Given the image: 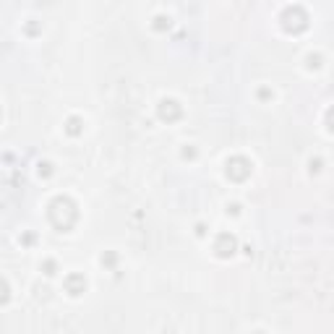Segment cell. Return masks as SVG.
Instances as JSON below:
<instances>
[{
    "mask_svg": "<svg viewBox=\"0 0 334 334\" xmlns=\"http://www.w3.org/2000/svg\"><path fill=\"white\" fill-rule=\"evenodd\" d=\"M44 274H55V261H44Z\"/></svg>",
    "mask_w": 334,
    "mask_h": 334,
    "instance_id": "cell-10",
    "label": "cell"
},
{
    "mask_svg": "<svg viewBox=\"0 0 334 334\" xmlns=\"http://www.w3.org/2000/svg\"><path fill=\"white\" fill-rule=\"evenodd\" d=\"M157 113H159L162 120L173 123V120H178L180 115H183V107H180L175 99H162V102H159V107H157Z\"/></svg>",
    "mask_w": 334,
    "mask_h": 334,
    "instance_id": "cell-4",
    "label": "cell"
},
{
    "mask_svg": "<svg viewBox=\"0 0 334 334\" xmlns=\"http://www.w3.org/2000/svg\"><path fill=\"white\" fill-rule=\"evenodd\" d=\"M235 248H238V240H235V235H230V233H222V235L217 238V243H214V251H217L219 259H230V256L235 253Z\"/></svg>",
    "mask_w": 334,
    "mask_h": 334,
    "instance_id": "cell-3",
    "label": "cell"
},
{
    "mask_svg": "<svg viewBox=\"0 0 334 334\" xmlns=\"http://www.w3.org/2000/svg\"><path fill=\"white\" fill-rule=\"evenodd\" d=\"M321 66V58L318 55H308V68H318Z\"/></svg>",
    "mask_w": 334,
    "mask_h": 334,
    "instance_id": "cell-9",
    "label": "cell"
},
{
    "mask_svg": "<svg viewBox=\"0 0 334 334\" xmlns=\"http://www.w3.org/2000/svg\"><path fill=\"white\" fill-rule=\"evenodd\" d=\"M66 131H68L71 136H79V133L84 131V126H81V118H68V123H66Z\"/></svg>",
    "mask_w": 334,
    "mask_h": 334,
    "instance_id": "cell-6",
    "label": "cell"
},
{
    "mask_svg": "<svg viewBox=\"0 0 334 334\" xmlns=\"http://www.w3.org/2000/svg\"><path fill=\"white\" fill-rule=\"evenodd\" d=\"M308 164H311V173H318V170H321V159H311Z\"/></svg>",
    "mask_w": 334,
    "mask_h": 334,
    "instance_id": "cell-11",
    "label": "cell"
},
{
    "mask_svg": "<svg viewBox=\"0 0 334 334\" xmlns=\"http://www.w3.org/2000/svg\"><path fill=\"white\" fill-rule=\"evenodd\" d=\"M253 334H266V331H253Z\"/></svg>",
    "mask_w": 334,
    "mask_h": 334,
    "instance_id": "cell-13",
    "label": "cell"
},
{
    "mask_svg": "<svg viewBox=\"0 0 334 334\" xmlns=\"http://www.w3.org/2000/svg\"><path fill=\"white\" fill-rule=\"evenodd\" d=\"M183 159H196V149H183Z\"/></svg>",
    "mask_w": 334,
    "mask_h": 334,
    "instance_id": "cell-12",
    "label": "cell"
},
{
    "mask_svg": "<svg viewBox=\"0 0 334 334\" xmlns=\"http://www.w3.org/2000/svg\"><path fill=\"white\" fill-rule=\"evenodd\" d=\"M326 128L334 133V104H331V107L326 110Z\"/></svg>",
    "mask_w": 334,
    "mask_h": 334,
    "instance_id": "cell-8",
    "label": "cell"
},
{
    "mask_svg": "<svg viewBox=\"0 0 334 334\" xmlns=\"http://www.w3.org/2000/svg\"><path fill=\"white\" fill-rule=\"evenodd\" d=\"M52 175V164L50 162H39V178H50Z\"/></svg>",
    "mask_w": 334,
    "mask_h": 334,
    "instance_id": "cell-7",
    "label": "cell"
},
{
    "mask_svg": "<svg viewBox=\"0 0 334 334\" xmlns=\"http://www.w3.org/2000/svg\"><path fill=\"white\" fill-rule=\"evenodd\" d=\"M251 167L253 164L246 157H230V159H227V164H225V175L230 178V180H246L251 175Z\"/></svg>",
    "mask_w": 334,
    "mask_h": 334,
    "instance_id": "cell-2",
    "label": "cell"
},
{
    "mask_svg": "<svg viewBox=\"0 0 334 334\" xmlns=\"http://www.w3.org/2000/svg\"><path fill=\"white\" fill-rule=\"evenodd\" d=\"M66 290H68L71 295H81V293L86 290L84 274H68V277H66Z\"/></svg>",
    "mask_w": 334,
    "mask_h": 334,
    "instance_id": "cell-5",
    "label": "cell"
},
{
    "mask_svg": "<svg viewBox=\"0 0 334 334\" xmlns=\"http://www.w3.org/2000/svg\"><path fill=\"white\" fill-rule=\"evenodd\" d=\"M76 217H79V211H76V204L68 199V196H58V199H52V204H50V222L58 227V230H71Z\"/></svg>",
    "mask_w": 334,
    "mask_h": 334,
    "instance_id": "cell-1",
    "label": "cell"
}]
</instances>
